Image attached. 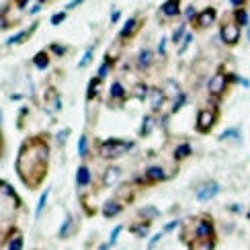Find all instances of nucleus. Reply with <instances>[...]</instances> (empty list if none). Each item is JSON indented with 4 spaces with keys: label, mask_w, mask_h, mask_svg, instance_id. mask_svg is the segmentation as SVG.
Returning a JSON list of instances; mask_svg holds the SVG:
<instances>
[{
    "label": "nucleus",
    "mask_w": 250,
    "mask_h": 250,
    "mask_svg": "<svg viewBox=\"0 0 250 250\" xmlns=\"http://www.w3.org/2000/svg\"><path fill=\"white\" fill-rule=\"evenodd\" d=\"M49 144L45 135H33L23 142L17 156V172L29 189H37L47 176Z\"/></svg>",
    "instance_id": "obj_1"
},
{
    "label": "nucleus",
    "mask_w": 250,
    "mask_h": 250,
    "mask_svg": "<svg viewBox=\"0 0 250 250\" xmlns=\"http://www.w3.org/2000/svg\"><path fill=\"white\" fill-rule=\"evenodd\" d=\"M217 117H220V105H217V103H211L209 107L199 109V113H197V121H195V131L201 133V135L211 133V129L217 123Z\"/></svg>",
    "instance_id": "obj_2"
},
{
    "label": "nucleus",
    "mask_w": 250,
    "mask_h": 250,
    "mask_svg": "<svg viewBox=\"0 0 250 250\" xmlns=\"http://www.w3.org/2000/svg\"><path fill=\"white\" fill-rule=\"evenodd\" d=\"M220 39H222V43L228 45V47H236L238 43H240V39H242V27L234 21L232 13L226 15L224 21L220 23Z\"/></svg>",
    "instance_id": "obj_3"
},
{
    "label": "nucleus",
    "mask_w": 250,
    "mask_h": 250,
    "mask_svg": "<svg viewBox=\"0 0 250 250\" xmlns=\"http://www.w3.org/2000/svg\"><path fill=\"white\" fill-rule=\"evenodd\" d=\"M228 86H230V78H228L226 68L220 66L215 74L209 78V84H207V92H209V97H211V103H217V105H220V101L228 92Z\"/></svg>",
    "instance_id": "obj_4"
},
{
    "label": "nucleus",
    "mask_w": 250,
    "mask_h": 250,
    "mask_svg": "<svg viewBox=\"0 0 250 250\" xmlns=\"http://www.w3.org/2000/svg\"><path fill=\"white\" fill-rule=\"evenodd\" d=\"M133 148V142H125V140H117V138H111V140H105L99 144V154L103 156V158H119V156H123L127 150Z\"/></svg>",
    "instance_id": "obj_5"
},
{
    "label": "nucleus",
    "mask_w": 250,
    "mask_h": 250,
    "mask_svg": "<svg viewBox=\"0 0 250 250\" xmlns=\"http://www.w3.org/2000/svg\"><path fill=\"white\" fill-rule=\"evenodd\" d=\"M193 240L195 238H217L215 236V224L211 215H201V217H193Z\"/></svg>",
    "instance_id": "obj_6"
},
{
    "label": "nucleus",
    "mask_w": 250,
    "mask_h": 250,
    "mask_svg": "<svg viewBox=\"0 0 250 250\" xmlns=\"http://www.w3.org/2000/svg\"><path fill=\"white\" fill-rule=\"evenodd\" d=\"M215 21H217V10L213 6H207V8L199 10V15L193 21V27H195V31H203V29H209L211 25H215Z\"/></svg>",
    "instance_id": "obj_7"
},
{
    "label": "nucleus",
    "mask_w": 250,
    "mask_h": 250,
    "mask_svg": "<svg viewBox=\"0 0 250 250\" xmlns=\"http://www.w3.org/2000/svg\"><path fill=\"white\" fill-rule=\"evenodd\" d=\"M168 181V174H166V170L162 168V166L154 164V166H148L144 172V181L138 179V183H144V185H158V183H164Z\"/></svg>",
    "instance_id": "obj_8"
},
{
    "label": "nucleus",
    "mask_w": 250,
    "mask_h": 250,
    "mask_svg": "<svg viewBox=\"0 0 250 250\" xmlns=\"http://www.w3.org/2000/svg\"><path fill=\"white\" fill-rule=\"evenodd\" d=\"M142 27H144V19H138V17L127 19L125 21V25H123V29L119 31V41L121 43H127L131 37H135V33H138Z\"/></svg>",
    "instance_id": "obj_9"
},
{
    "label": "nucleus",
    "mask_w": 250,
    "mask_h": 250,
    "mask_svg": "<svg viewBox=\"0 0 250 250\" xmlns=\"http://www.w3.org/2000/svg\"><path fill=\"white\" fill-rule=\"evenodd\" d=\"M222 191V187H220V183H215V181H207V183H203L199 189H197V201H211L213 197H217V193Z\"/></svg>",
    "instance_id": "obj_10"
},
{
    "label": "nucleus",
    "mask_w": 250,
    "mask_h": 250,
    "mask_svg": "<svg viewBox=\"0 0 250 250\" xmlns=\"http://www.w3.org/2000/svg\"><path fill=\"white\" fill-rule=\"evenodd\" d=\"M160 13L166 17V19H174L181 15V0H166L160 6Z\"/></svg>",
    "instance_id": "obj_11"
},
{
    "label": "nucleus",
    "mask_w": 250,
    "mask_h": 250,
    "mask_svg": "<svg viewBox=\"0 0 250 250\" xmlns=\"http://www.w3.org/2000/svg\"><path fill=\"white\" fill-rule=\"evenodd\" d=\"M43 101H45V105H49V109H51V111H60V109H62V99H60V92H58L54 86H49V88L45 90Z\"/></svg>",
    "instance_id": "obj_12"
},
{
    "label": "nucleus",
    "mask_w": 250,
    "mask_h": 250,
    "mask_svg": "<svg viewBox=\"0 0 250 250\" xmlns=\"http://www.w3.org/2000/svg\"><path fill=\"white\" fill-rule=\"evenodd\" d=\"M217 238H195L189 242V250H215Z\"/></svg>",
    "instance_id": "obj_13"
},
{
    "label": "nucleus",
    "mask_w": 250,
    "mask_h": 250,
    "mask_svg": "<svg viewBox=\"0 0 250 250\" xmlns=\"http://www.w3.org/2000/svg\"><path fill=\"white\" fill-rule=\"evenodd\" d=\"M152 62H154V54H152V49H148V47H144L140 54H138V62H135V64H138V70H148L150 66H152Z\"/></svg>",
    "instance_id": "obj_14"
},
{
    "label": "nucleus",
    "mask_w": 250,
    "mask_h": 250,
    "mask_svg": "<svg viewBox=\"0 0 250 250\" xmlns=\"http://www.w3.org/2000/svg\"><path fill=\"white\" fill-rule=\"evenodd\" d=\"M109 99L111 101H117V103H125L127 101V92H125L121 82H113L111 88H109Z\"/></svg>",
    "instance_id": "obj_15"
},
{
    "label": "nucleus",
    "mask_w": 250,
    "mask_h": 250,
    "mask_svg": "<svg viewBox=\"0 0 250 250\" xmlns=\"http://www.w3.org/2000/svg\"><path fill=\"white\" fill-rule=\"evenodd\" d=\"M193 154V148H191V144L189 142H183V144H179L174 148V152H172V158L176 160V162H183L185 158H189V156Z\"/></svg>",
    "instance_id": "obj_16"
},
{
    "label": "nucleus",
    "mask_w": 250,
    "mask_h": 250,
    "mask_svg": "<svg viewBox=\"0 0 250 250\" xmlns=\"http://www.w3.org/2000/svg\"><path fill=\"white\" fill-rule=\"evenodd\" d=\"M119 179H121V170L117 168V166H109V168H105V174H103V185L113 187Z\"/></svg>",
    "instance_id": "obj_17"
},
{
    "label": "nucleus",
    "mask_w": 250,
    "mask_h": 250,
    "mask_svg": "<svg viewBox=\"0 0 250 250\" xmlns=\"http://www.w3.org/2000/svg\"><path fill=\"white\" fill-rule=\"evenodd\" d=\"M123 211V203H119L117 199H111L105 203V207H103V215L105 217H115Z\"/></svg>",
    "instance_id": "obj_18"
},
{
    "label": "nucleus",
    "mask_w": 250,
    "mask_h": 250,
    "mask_svg": "<svg viewBox=\"0 0 250 250\" xmlns=\"http://www.w3.org/2000/svg\"><path fill=\"white\" fill-rule=\"evenodd\" d=\"M35 29H37V23H33V25H31L29 29H23V31H19L17 35H13V37H10V39L6 41V45L10 47V45H17V43H21V41H25L27 37H31V33H33Z\"/></svg>",
    "instance_id": "obj_19"
},
{
    "label": "nucleus",
    "mask_w": 250,
    "mask_h": 250,
    "mask_svg": "<svg viewBox=\"0 0 250 250\" xmlns=\"http://www.w3.org/2000/svg\"><path fill=\"white\" fill-rule=\"evenodd\" d=\"M232 17H234V21H236V23L240 25L242 29H244V27H250V17H248L246 6H242V8H232Z\"/></svg>",
    "instance_id": "obj_20"
},
{
    "label": "nucleus",
    "mask_w": 250,
    "mask_h": 250,
    "mask_svg": "<svg viewBox=\"0 0 250 250\" xmlns=\"http://www.w3.org/2000/svg\"><path fill=\"white\" fill-rule=\"evenodd\" d=\"M88 183H90V170H88L86 164H82L76 170V185H78V189H84Z\"/></svg>",
    "instance_id": "obj_21"
},
{
    "label": "nucleus",
    "mask_w": 250,
    "mask_h": 250,
    "mask_svg": "<svg viewBox=\"0 0 250 250\" xmlns=\"http://www.w3.org/2000/svg\"><path fill=\"white\" fill-rule=\"evenodd\" d=\"M150 95H152V111H158L162 107V103L166 101V92L156 86V88L150 90Z\"/></svg>",
    "instance_id": "obj_22"
},
{
    "label": "nucleus",
    "mask_w": 250,
    "mask_h": 250,
    "mask_svg": "<svg viewBox=\"0 0 250 250\" xmlns=\"http://www.w3.org/2000/svg\"><path fill=\"white\" fill-rule=\"evenodd\" d=\"M117 197L119 199H125V203H131L135 199V189H133V185H121L119 189H117Z\"/></svg>",
    "instance_id": "obj_23"
},
{
    "label": "nucleus",
    "mask_w": 250,
    "mask_h": 250,
    "mask_svg": "<svg viewBox=\"0 0 250 250\" xmlns=\"http://www.w3.org/2000/svg\"><path fill=\"white\" fill-rule=\"evenodd\" d=\"M33 66L37 70H45L49 66V54H47V49H41V51H37V54L33 56Z\"/></svg>",
    "instance_id": "obj_24"
},
{
    "label": "nucleus",
    "mask_w": 250,
    "mask_h": 250,
    "mask_svg": "<svg viewBox=\"0 0 250 250\" xmlns=\"http://www.w3.org/2000/svg\"><path fill=\"white\" fill-rule=\"evenodd\" d=\"M150 86L146 84V82H138V84H135V88H133V97L138 99V101H146L148 99V95H150Z\"/></svg>",
    "instance_id": "obj_25"
},
{
    "label": "nucleus",
    "mask_w": 250,
    "mask_h": 250,
    "mask_svg": "<svg viewBox=\"0 0 250 250\" xmlns=\"http://www.w3.org/2000/svg\"><path fill=\"white\" fill-rule=\"evenodd\" d=\"M101 78L99 76H95V78H90V82H88V90H86V99L88 101H92L97 95H99V88H101Z\"/></svg>",
    "instance_id": "obj_26"
},
{
    "label": "nucleus",
    "mask_w": 250,
    "mask_h": 250,
    "mask_svg": "<svg viewBox=\"0 0 250 250\" xmlns=\"http://www.w3.org/2000/svg\"><path fill=\"white\" fill-rule=\"evenodd\" d=\"M158 209L156 207H152V205H148V207H142V209L138 211V215L142 217V220H146V222H152V220H156L158 217Z\"/></svg>",
    "instance_id": "obj_27"
},
{
    "label": "nucleus",
    "mask_w": 250,
    "mask_h": 250,
    "mask_svg": "<svg viewBox=\"0 0 250 250\" xmlns=\"http://www.w3.org/2000/svg\"><path fill=\"white\" fill-rule=\"evenodd\" d=\"M185 35H187V23H181L179 27H176V29L172 31L170 41H172V43H179L181 39H185Z\"/></svg>",
    "instance_id": "obj_28"
},
{
    "label": "nucleus",
    "mask_w": 250,
    "mask_h": 250,
    "mask_svg": "<svg viewBox=\"0 0 250 250\" xmlns=\"http://www.w3.org/2000/svg\"><path fill=\"white\" fill-rule=\"evenodd\" d=\"M113 60H115V58H109V56H107L105 62H103V66L99 68V78H101V80L111 72V68H113Z\"/></svg>",
    "instance_id": "obj_29"
},
{
    "label": "nucleus",
    "mask_w": 250,
    "mask_h": 250,
    "mask_svg": "<svg viewBox=\"0 0 250 250\" xmlns=\"http://www.w3.org/2000/svg\"><path fill=\"white\" fill-rule=\"evenodd\" d=\"M220 140H240V129L238 127H230V129H226L222 135H220Z\"/></svg>",
    "instance_id": "obj_30"
},
{
    "label": "nucleus",
    "mask_w": 250,
    "mask_h": 250,
    "mask_svg": "<svg viewBox=\"0 0 250 250\" xmlns=\"http://www.w3.org/2000/svg\"><path fill=\"white\" fill-rule=\"evenodd\" d=\"M152 125H154V119H152V115H146L144 117V125L140 127V135H150V131H152Z\"/></svg>",
    "instance_id": "obj_31"
},
{
    "label": "nucleus",
    "mask_w": 250,
    "mask_h": 250,
    "mask_svg": "<svg viewBox=\"0 0 250 250\" xmlns=\"http://www.w3.org/2000/svg\"><path fill=\"white\" fill-rule=\"evenodd\" d=\"M185 103H187V95L185 92H181L179 97H176V101L172 103V107H170V113H179L183 107H185Z\"/></svg>",
    "instance_id": "obj_32"
},
{
    "label": "nucleus",
    "mask_w": 250,
    "mask_h": 250,
    "mask_svg": "<svg viewBox=\"0 0 250 250\" xmlns=\"http://www.w3.org/2000/svg\"><path fill=\"white\" fill-rule=\"evenodd\" d=\"M92 51H95V45H90V47H86V51H84V56H82V60L78 62V68H84L88 62L92 60Z\"/></svg>",
    "instance_id": "obj_33"
},
{
    "label": "nucleus",
    "mask_w": 250,
    "mask_h": 250,
    "mask_svg": "<svg viewBox=\"0 0 250 250\" xmlns=\"http://www.w3.org/2000/svg\"><path fill=\"white\" fill-rule=\"evenodd\" d=\"M66 21V10H60V13H56V15H51V19H49V23L54 25V27H58V25H62Z\"/></svg>",
    "instance_id": "obj_34"
},
{
    "label": "nucleus",
    "mask_w": 250,
    "mask_h": 250,
    "mask_svg": "<svg viewBox=\"0 0 250 250\" xmlns=\"http://www.w3.org/2000/svg\"><path fill=\"white\" fill-rule=\"evenodd\" d=\"M47 195H49V189H45L43 195L39 197V203H37V209H35V215H37V217L41 215V211H43V207H45V203H47Z\"/></svg>",
    "instance_id": "obj_35"
},
{
    "label": "nucleus",
    "mask_w": 250,
    "mask_h": 250,
    "mask_svg": "<svg viewBox=\"0 0 250 250\" xmlns=\"http://www.w3.org/2000/svg\"><path fill=\"white\" fill-rule=\"evenodd\" d=\"M86 152H88V138H86V135H82L80 142H78V154L82 156V158H84Z\"/></svg>",
    "instance_id": "obj_36"
},
{
    "label": "nucleus",
    "mask_w": 250,
    "mask_h": 250,
    "mask_svg": "<svg viewBox=\"0 0 250 250\" xmlns=\"http://www.w3.org/2000/svg\"><path fill=\"white\" fill-rule=\"evenodd\" d=\"M191 43H193V33H187L185 39H183V43H181V47H179V56H183L185 51H187V47H189Z\"/></svg>",
    "instance_id": "obj_37"
},
{
    "label": "nucleus",
    "mask_w": 250,
    "mask_h": 250,
    "mask_svg": "<svg viewBox=\"0 0 250 250\" xmlns=\"http://www.w3.org/2000/svg\"><path fill=\"white\" fill-rule=\"evenodd\" d=\"M49 51H54L58 58H62V56H66L68 47H66V45H60V43H51V45H49Z\"/></svg>",
    "instance_id": "obj_38"
},
{
    "label": "nucleus",
    "mask_w": 250,
    "mask_h": 250,
    "mask_svg": "<svg viewBox=\"0 0 250 250\" xmlns=\"http://www.w3.org/2000/svg\"><path fill=\"white\" fill-rule=\"evenodd\" d=\"M8 250H23V238H21V234L15 236V240H10Z\"/></svg>",
    "instance_id": "obj_39"
},
{
    "label": "nucleus",
    "mask_w": 250,
    "mask_h": 250,
    "mask_svg": "<svg viewBox=\"0 0 250 250\" xmlns=\"http://www.w3.org/2000/svg\"><path fill=\"white\" fill-rule=\"evenodd\" d=\"M70 228H72V217H68L66 224L62 226V232H60V238H68L70 236Z\"/></svg>",
    "instance_id": "obj_40"
},
{
    "label": "nucleus",
    "mask_w": 250,
    "mask_h": 250,
    "mask_svg": "<svg viewBox=\"0 0 250 250\" xmlns=\"http://www.w3.org/2000/svg\"><path fill=\"white\" fill-rule=\"evenodd\" d=\"M197 15H199V13H197V10H195V6H189V8L185 10V17H187V21H191V23H193V21L197 19Z\"/></svg>",
    "instance_id": "obj_41"
},
{
    "label": "nucleus",
    "mask_w": 250,
    "mask_h": 250,
    "mask_svg": "<svg viewBox=\"0 0 250 250\" xmlns=\"http://www.w3.org/2000/svg\"><path fill=\"white\" fill-rule=\"evenodd\" d=\"M166 41H168V39L162 37L160 43H158V56H160V58H166Z\"/></svg>",
    "instance_id": "obj_42"
},
{
    "label": "nucleus",
    "mask_w": 250,
    "mask_h": 250,
    "mask_svg": "<svg viewBox=\"0 0 250 250\" xmlns=\"http://www.w3.org/2000/svg\"><path fill=\"white\" fill-rule=\"evenodd\" d=\"M121 230H123L121 226H117L115 230H113V236H111V240H109V246H113V244H115V240H117V236H119V232H121Z\"/></svg>",
    "instance_id": "obj_43"
},
{
    "label": "nucleus",
    "mask_w": 250,
    "mask_h": 250,
    "mask_svg": "<svg viewBox=\"0 0 250 250\" xmlns=\"http://www.w3.org/2000/svg\"><path fill=\"white\" fill-rule=\"evenodd\" d=\"M246 2H248V0H230V4L234 8H242V6H246Z\"/></svg>",
    "instance_id": "obj_44"
},
{
    "label": "nucleus",
    "mask_w": 250,
    "mask_h": 250,
    "mask_svg": "<svg viewBox=\"0 0 250 250\" xmlns=\"http://www.w3.org/2000/svg\"><path fill=\"white\" fill-rule=\"evenodd\" d=\"M84 0H72V2H68L66 4V10H72V8H76V6H80Z\"/></svg>",
    "instance_id": "obj_45"
},
{
    "label": "nucleus",
    "mask_w": 250,
    "mask_h": 250,
    "mask_svg": "<svg viewBox=\"0 0 250 250\" xmlns=\"http://www.w3.org/2000/svg\"><path fill=\"white\" fill-rule=\"evenodd\" d=\"M176 226H179V222H176V220H174V222H170V224H166V226H164V234H166V232H170L172 228H176Z\"/></svg>",
    "instance_id": "obj_46"
},
{
    "label": "nucleus",
    "mask_w": 250,
    "mask_h": 250,
    "mask_svg": "<svg viewBox=\"0 0 250 250\" xmlns=\"http://www.w3.org/2000/svg\"><path fill=\"white\" fill-rule=\"evenodd\" d=\"M119 19H121V13H119V10H113V15H111V23H117Z\"/></svg>",
    "instance_id": "obj_47"
},
{
    "label": "nucleus",
    "mask_w": 250,
    "mask_h": 250,
    "mask_svg": "<svg viewBox=\"0 0 250 250\" xmlns=\"http://www.w3.org/2000/svg\"><path fill=\"white\" fill-rule=\"evenodd\" d=\"M68 133H70V129H64V131H62V135H58V140H60L62 144H64V142H66V135H68Z\"/></svg>",
    "instance_id": "obj_48"
},
{
    "label": "nucleus",
    "mask_w": 250,
    "mask_h": 250,
    "mask_svg": "<svg viewBox=\"0 0 250 250\" xmlns=\"http://www.w3.org/2000/svg\"><path fill=\"white\" fill-rule=\"evenodd\" d=\"M41 6H43V4H39V2H37V4L33 6V8H31V10H29V13H31V15H37V13H39V10H41Z\"/></svg>",
    "instance_id": "obj_49"
},
{
    "label": "nucleus",
    "mask_w": 250,
    "mask_h": 250,
    "mask_svg": "<svg viewBox=\"0 0 250 250\" xmlns=\"http://www.w3.org/2000/svg\"><path fill=\"white\" fill-rule=\"evenodd\" d=\"M27 2H29V0H17V4H19V8H25V6H27Z\"/></svg>",
    "instance_id": "obj_50"
},
{
    "label": "nucleus",
    "mask_w": 250,
    "mask_h": 250,
    "mask_svg": "<svg viewBox=\"0 0 250 250\" xmlns=\"http://www.w3.org/2000/svg\"><path fill=\"white\" fill-rule=\"evenodd\" d=\"M2 150H4V140H2V133H0V156H2Z\"/></svg>",
    "instance_id": "obj_51"
},
{
    "label": "nucleus",
    "mask_w": 250,
    "mask_h": 250,
    "mask_svg": "<svg viewBox=\"0 0 250 250\" xmlns=\"http://www.w3.org/2000/svg\"><path fill=\"white\" fill-rule=\"evenodd\" d=\"M47 2V0H39V4H45Z\"/></svg>",
    "instance_id": "obj_52"
},
{
    "label": "nucleus",
    "mask_w": 250,
    "mask_h": 250,
    "mask_svg": "<svg viewBox=\"0 0 250 250\" xmlns=\"http://www.w3.org/2000/svg\"><path fill=\"white\" fill-rule=\"evenodd\" d=\"M246 220H250V209H248V213H246Z\"/></svg>",
    "instance_id": "obj_53"
},
{
    "label": "nucleus",
    "mask_w": 250,
    "mask_h": 250,
    "mask_svg": "<svg viewBox=\"0 0 250 250\" xmlns=\"http://www.w3.org/2000/svg\"><path fill=\"white\" fill-rule=\"evenodd\" d=\"M248 39H250V27H248Z\"/></svg>",
    "instance_id": "obj_54"
}]
</instances>
